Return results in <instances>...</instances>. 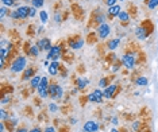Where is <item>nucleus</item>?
<instances>
[{
    "mask_svg": "<svg viewBox=\"0 0 158 132\" xmlns=\"http://www.w3.org/2000/svg\"><path fill=\"white\" fill-rule=\"evenodd\" d=\"M43 132H56V128H54V127H48Z\"/></svg>",
    "mask_w": 158,
    "mask_h": 132,
    "instance_id": "37",
    "label": "nucleus"
},
{
    "mask_svg": "<svg viewBox=\"0 0 158 132\" xmlns=\"http://www.w3.org/2000/svg\"><path fill=\"white\" fill-rule=\"evenodd\" d=\"M108 82H110V80H108L107 77L101 78L100 80V86H101V88H107V86H108Z\"/></svg>",
    "mask_w": 158,
    "mask_h": 132,
    "instance_id": "27",
    "label": "nucleus"
},
{
    "mask_svg": "<svg viewBox=\"0 0 158 132\" xmlns=\"http://www.w3.org/2000/svg\"><path fill=\"white\" fill-rule=\"evenodd\" d=\"M6 44H7V41H6V39H1V46H6Z\"/></svg>",
    "mask_w": 158,
    "mask_h": 132,
    "instance_id": "42",
    "label": "nucleus"
},
{
    "mask_svg": "<svg viewBox=\"0 0 158 132\" xmlns=\"http://www.w3.org/2000/svg\"><path fill=\"white\" fill-rule=\"evenodd\" d=\"M39 19H41L42 23H46L48 22V19H49L48 12H46V11H41V12H39Z\"/></svg>",
    "mask_w": 158,
    "mask_h": 132,
    "instance_id": "23",
    "label": "nucleus"
},
{
    "mask_svg": "<svg viewBox=\"0 0 158 132\" xmlns=\"http://www.w3.org/2000/svg\"><path fill=\"white\" fill-rule=\"evenodd\" d=\"M7 12H8V9H7L6 6H3L1 8H0V16H1V18H3V16H6Z\"/></svg>",
    "mask_w": 158,
    "mask_h": 132,
    "instance_id": "30",
    "label": "nucleus"
},
{
    "mask_svg": "<svg viewBox=\"0 0 158 132\" xmlns=\"http://www.w3.org/2000/svg\"><path fill=\"white\" fill-rule=\"evenodd\" d=\"M62 94H63V90H62V88H61L60 85H57V84L49 85V96H50V97L60 100V98L62 97Z\"/></svg>",
    "mask_w": 158,
    "mask_h": 132,
    "instance_id": "3",
    "label": "nucleus"
},
{
    "mask_svg": "<svg viewBox=\"0 0 158 132\" xmlns=\"http://www.w3.org/2000/svg\"><path fill=\"white\" fill-rule=\"evenodd\" d=\"M112 124H118V117H114V119H112Z\"/></svg>",
    "mask_w": 158,
    "mask_h": 132,
    "instance_id": "43",
    "label": "nucleus"
},
{
    "mask_svg": "<svg viewBox=\"0 0 158 132\" xmlns=\"http://www.w3.org/2000/svg\"><path fill=\"white\" fill-rule=\"evenodd\" d=\"M61 55H62V47L61 46H53L51 47V50L49 51V54H48V60L57 61Z\"/></svg>",
    "mask_w": 158,
    "mask_h": 132,
    "instance_id": "5",
    "label": "nucleus"
},
{
    "mask_svg": "<svg viewBox=\"0 0 158 132\" xmlns=\"http://www.w3.org/2000/svg\"><path fill=\"white\" fill-rule=\"evenodd\" d=\"M135 35H136V38H138L139 41H143V39H146L147 38V35H149V31L146 30L145 27H136L135 28Z\"/></svg>",
    "mask_w": 158,
    "mask_h": 132,
    "instance_id": "12",
    "label": "nucleus"
},
{
    "mask_svg": "<svg viewBox=\"0 0 158 132\" xmlns=\"http://www.w3.org/2000/svg\"><path fill=\"white\" fill-rule=\"evenodd\" d=\"M147 6L150 9H154L158 7V0H149L147 1Z\"/></svg>",
    "mask_w": 158,
    "mask_h": 132,
    "instance_id": "24",
    "label": "nucleus"
},
{
    "mask_svg": "<svg viewBox=\"0 0 158 132\" xmlns=\"http://www.w3.org/2000/svg\"><path fill=\"white\" fill-rule=\"evenodd\" d=\"M120 11H122V9H120V7L118 6V4L116 6H112V7H108V15H110L111 18H112V16H118Z\"/></svg>",
    "mask_w": 158,
    "mask_h": 132,
    "instance_id": "15",
    "label": "nucleus"
},
{
    "mask_svg": "<svg viewBox=\"0 0 158 132\" xmlns=\"http://www.w3.org/2000/svg\"><path fill=\"white\" fill-rule=\"evenodd\" d=\"M34 73H35V69L34 67H29L23 72V80H31V77H34Z\"/></svg>",
    "mask_w": 158,
    "mask_h": 132,
    "instance_id": "16",
    "label": "nucleus"
},
{
    "mask_svg": "<svg viewBox=\"0 0 158 132\" xmlns=\"http://www.w3.org/2000/svg\"><path fill=\"white\" fill-rule=\"evenodd\" d=\"M76 82H77V88L79 89H84L85 88V85L88 84V80H82V78H77L76 80Z\"/></svg>",
    "mask_w": 158,
    "mask_h": 132,
    "instance_id": "20",
    "label": "nucleus"
},
{
    "mask_svg": "<svg viewBox=\"0 0 158 132\" xmlns=\"http://www.w3.org/2000/svg\"><path fill=\"white\" fill-rule=\"evenodd\" d=\"M72 9H73V11H74V14H76V15H77V18H80V16H81L82 9L80 8L79 6H76V4H73V6H72Z\"/></svg>",
    "mask_w": 158,
    "mask_h": 132,
    "instance_id": "26",
    "label": "nucleus"
},
{
    "mask_svg": "<svg viewBox=\"0 0 158 132\" xmlns=\"http://www.w3.org/2000/svg\"><path fill=\"white\" fill-rule=\"evenodd\" d=\"M139 126H141V124H139V121H135V123H134V129H135V131H138Z\"/></svg>",
    "mask_w": 158,
    "mask_h": 132,
    "instance_id": "38",
    "label": "nucleus"
},
{
    "mask_svg": "<svg viewBox=\"0 0 158 132\" xmlns=\"http://www.w3.org/2000/svg\"><path fill=\"white\" fill-rule=\"evenodd\" d=\"M118 18L120 19V22L123 23V24H127V22H128V19H130V15H128V12H126V11H120Z\"/></svg>",
    "mask_w": 158,
    "mask_h": 132,
    "instance_id": "18",
    "label": "nucleus"
},
{
    "mask_svg": "<svg viewBox=\"0 0 158 132\" xmlns=\"http://www.w3.org/2000/svg\"><path fill=\"white\" fill-rule=\"evenodd\" d=\"M116 1H118V0H105V3H107V6H108V7L116 6Z\"/></svg>",
    "mask_w": 158,
    "mask_h": 132,
    "instance_id": "31",
    "label": "nucleus"
},
{
    "mask_svg": "<svg viewBox=\"0 0 158 132\" xmlns=\"http://www.w3.org/2000/svg\"><path fill=\"white\" fill-rule=\"evenodd\" d=\"M119 67H120V62L118 61V62H115V65H114V67H112V70H114V72H116V70H119Z\"/></svg>",
    "mask_w": 158,
    "mask_h": 132,
    "instance_id": "36",
    "label": "nucleus"
},
{
    "mask_svg": "<svg viewBox=\"0 0 158 132\" xmlns=\"http://www.w3.org/2000/svg\"><path fill=\"white\" fill-rule=\"evenodd\" d=\"M30 132H42V131H41V129H39V128H34V129H31V131H30Z\"/></svg>",
    "mask_w": 158,
    "mask_h": 132,
    "instance_id": "41",
    "label": "nucleus"
},
{
    "mask_svg": "<svg viewBox=\"0 0 158 132\" xmlns=\"http://www.w3.org/2000/svg\"><path fill=\"white\" fill-rule=\"evenodd\" d=\"M56 20H57L58 23L61 22V15H60V14H56Z\"/></svg>",
    "mask_w": 158,
    "mask_h": 132,
    "instance_id": "39",
    "label": "nucleus"
},
{
    "mask_svg": "<svg viewBox=\"0 0 158 132\" xmlns=\"http://www.w3.org/2000/svg\"><path fill=\"white\" fill-rule=\"evenodd\" d=\"M82 44H84V39H81V38H72L69 41V46L72 47L73 50H79V49H81Z\"/></svg>",
    "mask_w": 158,
    "mask_h": 132,
    "instance_id": "11",
    "label": "nucleus"
},
{
    "mask_svg": "<svg viewBox=\"0 0 158 132\" xmlns=\"http://www.w3.org/2000/svg\"><path fill=\"white\" fill-rule=\"evenodd\" d=\"M49 109H50L51 112H56V110H57L58 108H57V105H56V104H53V103H51L50 105H49Z\"/></svg>",
    "mask_w": 158,
    "mask_h": 132,
    "instance_id": "32",
    "label": "nucleus"
},
{
    "mask_svg": "<svg viewBox=\"0 0 158 132\" xmlns=\"http://www.w3.org/2000/svg\"><path fill=\"white\" fill-rule=\"evenodd\" d=\"M82 129H84V132H97L99 124L96 121H93V120H89V121H87L84 124Z\"/></svg>",
    "mask_w": 158,
    "mask_h": 132,
    "instance_id": "9",
    "label": "nucleus"
},
{
    "mask_svg": "<svg viewBox=\"0 0 158 132\" xmlns=\"http://www.w3.org/2000/svg\"><path fill=\"white\" fill-rule=\"evenodd\" d=\"M25 67H26V58H25V57H22V55L16 57L15 61L11 63V72H14V73L23 72V70H25Z\"/></svg>",
    "mask_w": 158,
    "mask_h": 132,
    "instance_id": "1",
    "label": "nucleus"
},
{
    "mask_svg": "<svg viewBox=\"0 0 158 132\" xmlns=\"http://www.w3.org/2000/svg\"><path fill=\"white\" fill-rule=\"evenodd\" d=\"M37 90H38L39 97H42V98H46L49 96V82H48V78H46V77L42 75L41 84H39V86L37 88Z\"/></svg>",
    "mask_w": 158,
    "mask_h": 132,
    "instance_id": "2",
    "label": "nucleus"
},
{
    "mask_svg": "<svg viewBox=\"0 0 158 132\" xmlns=\"http://www.w3.org/2000/svg\"><path fill=\"white\" fill-rule=\"evenodd\" d=\"M10 53V50L8 49H4V47H1V51H0V57H1V60H6L7 54Z\"/></svg>",
    "mask_w": 158,
    "mask_h": 132,
    "instance_id": "28",
    "label": "nucleus"
},
{
    "mask_svg": "<svg viewBox=\"0 0 158 132\" xmlns=\"http://www.w3.org/2000/svg\"><path fill=\"white\" fill-rule=\"evenodd\" d=\"M43 3H45V0H32V7H35V8H42Z\"/></svg>",
    "mask_w": 158,
    "mask_h": 132,
    "instance_id": "25",
    "label": "nucleus"
},
{
    "mask_svg": "<svg viewBox=\"0 0 158 132\" xmlns=\"http://www.w3.org/2000/svg\"><path fill=\"white\" fill-rule=\"evenodd\" d=\"M135 82L139 86H146V85H147V78H146V77H138V78L135 80Z\"/></svg>",
    "mask_w": 158,
    "mask_h": 132,
    "instance_id": "21",
    "label": "nucleus"
},
{
    "mask_svg": "<svg viewBox=\"0 0 158 132\" xmlns=\"http://www.w3.org/2000/svg\"><path fill=\"white\" fill-rule=\"evenodd\" d=\"M111 32V28H110V24L108 23H101L97 28V34H99V38L101 39H105V38L110 35Z\"/></svg>",
    "mask_w": 158,
    "mask_h": 132,
    "instance_id": "6",
    "label": "nucleus"
},
{
    "mask_svg": "<svg viewBox=\"0 0 158 132\" xmlns=\"http://www.w3.org/2000/svg\"><path fill=\"white\" fill-rule=\"evenodd\" d=\"M37 46L39 47V50L50 51V50H51V47H53V44L50 43V41H49V39L43 38V39H39V41L37 42Z\"/></svg>",
    "mask_w": 158,
    "mask_h": 132,
    "instance_id": "10",
    "label": "nucleus"
},
{
    "mask_svg": "<svg viewBox=\"0 0 158 132\" xmlns=\"http://www.w3.org/2000/svg\"><path fill=\"white\" fill-rule=\"evenodd\" d=\"M39 51H41V50H39V47L37 46V44H32V46H31V49H30V51H29V53L31 54L32 57H37V55H38V54H39Z\"/></svg>",
    "mask_w": 158,
    "mask_h": 132,
    "instance_id": "22",
    "label": "nucleus"
},
{
    "mask_svg": "<svg viewBox=\"0 0 158 132\" xmlns=\"http://www.w3.org/2000/svg\"><path fill=\"white\" fill-rule=\"evenodd\" d=\"M103 92L99 90V89H96L93 93H91L88 96V101H92V103H101L103 101Z\"/></svg>",
    "mask_w": 158,
    "mask_h": 132,
    "instance_id": "7",
    "label": "nucleus"
},
{
    "mask_svg": "<svg viewBox=\"0 0 158 132\" xmlns=\"http://www.w3.org/2000/svg\"><path fill=\"white\" fill-rule=\"evenodd\" d=\"M116 90H118L116 85H108L107 88L104 89V92H103V96H104L105 98H112V97H115Z\"/></svg>",
    "mask_w": 158,
    "mask_h": 132,
    "instance_id": "8",
    "label": "nucleus"
},
{
    "mask_svg": "<svg viewBox=\"0 0 158 132\" xmlns=\"http://www.w3.org/2000/svg\"><path fill=\"white\" fill-rule=\"evenodd\" d=\"M35 15H37V11H35V7H31V8H30V16H31V18H34Z\"/></svg>",
    "mask_w": 158,
    "mask_h": 132,
    "instance_id": "34",
    "label": "nucleus"
},
{
    "mask_svg": "<svg viewBox=\"0 0 158 132\" xmlns=\"http://www.w3.org/2000/svg\"><path fill=\"white\" fill-rule=\"evenodd\" d=\"M16 132H30V131H27L26 128H18L16 129Z\"/></svg>",
    "mask_w": 158,
    "mask_h": 132,
    "instance_id": "40",
    "label": "nucleus"
},
{
    "mask_svg": "<svg viewBox=\"0 0 158 132\" xmlns=\"http://www.w3.org/2000/svg\"><path fill=\"white\" fill-rule=\"evenodd\" d=\"M70 123H72V124H76L77 120H76V119H72V120H70Z\"/></svg>",
    "mask_w": 158,
    "mask_h": 132,
    "instance_id": "44",
    "label": "nucleus"
},
{
    "mask_svg": "<svg viewBox=\"0 0 158 132\" xmlns=\"http://www.w3.org/2000/svg\"><path fill=\"white\" fill-rule=\"evenodd\" d=\"M58 69H60V63L57 61H51V63L49 65V74L56 75L58 73Z\"/></svg>",
    "mask_w": 158,
    "mask_h": 132,
    "instance_id": "14",
    "label": "nucleus"
},
{
    "mask_svg": "<svg viewBox=\"0 0 158 132\" xmlns=\"http://www.w3.org/2000/svg\"><path fill=\"white\" fill-rule=\"evenodd\" d=\"M41 80H42V77H39V75H34V77L30 80V88H38L39 84H41Z\"/></svg>",
    "mask_w": 158,
    "mask_h": 132,
    "instance_id": "17",
    "label": "nucleus"
},
{
    "mask_svg": "<svg viewBox=\"0 0 158 132\" xmlns=\"http://www.w3.org/2000/svg\"><path fill=\"white\" fill-rule=\"evenodd\" d=\"M120 44V41L119 39H111V41H108V43H107V47L110 49V50H115V49H118V46Z\"/></svg>",
    "mask_w": 158,
    "mask_h": 132,
    "instance_id": "19",
    "label": "nucleus"
},
{
    "mask_svg": "<svg viewBox=\"0 0 158 132\" xmlns=\"http://www.w3.org/2000/svg\"><path fill=\"white\" fill-rule=\"evenodd\" d=\"M1 3H3V6H6V7H11L15 4V1H14V0H1Z\"/></svg>",
    "mask_w": 158,
    "mask_h": 132,
    "instance_id": "29",
    "label": "nucleus"
},
{
    "mask_svg": "<svg viewBox=\"0 0 158 132\" xmlns=\"http://www.w3.org/2000/svg\"><path fill=\"white\" fill-rule=\"evenodd\" d=\"M10 16L12 19H19V15H18V12H16V11H12V12L10 14Z\"/></svg>",
    "mask_w": 158,
    "mask_h": 132,
    "instance_id": "35",
    "label": "nucleus"
},
{
    "mask_svg": "<svg viewBox=\"0 0 158 132\" xmlns=\"http://www.w3.org/2000/svg\"><path fill=\"white\" fill-rule=\"evenodd\" d=\"M16 12H18V15H19V19H25L27 18V16H30V7H19V8L16 9Z\"/></svg>",
    "mask_w": 158,
    "mask_h": 132,
    "instance_id": "13",
    "label": "nucleus"
},
{
    "mask_svg": "<svg viewBox=\"0 0 158 132\" xmlns=\"http://www.w3.org/2000/svg\"><path fill=\"white\" fill-rule=\"evenodd\" d=\"M111 132H119V131H118V129H115V128H114V129H111Z\"/></svg>",
    "mask_w": 158,
    "mask_h": 132,
    "instance_id": "45",
    "label": "nucleus"
},
{
    "mask_svg": "<svg viewBox=\"0 0 158 132\" xmlns=\"http://www.w3.org/2000/svg\"><path fill=\"white\" fill-rule=\"evenodd\" d=\"M122 65L126 69H134V66H135V58H134V55H131L130 53L124 54L123 58H122Z\"/></svg>",
    "mask_w": 158,
    "mask_h": 132,
    "instance_id": "4",
    "label": "nucleus"
},
{
    "mask_svg": "<svg viewBox=\"0 0 158 132\" xmlns=\"http://www.w3.org/2000/svg\"><path fill=\"white\" fill-rule=\"evenodd\" d=\"M0 116H1V120H6L7 119V112L4 109L0 110Z\"/></svg>",
    "mask_w": 158,
    "mask_h": 132,
    "instance_id": "33",
    "label": "nucleus"
}]
</instances>
